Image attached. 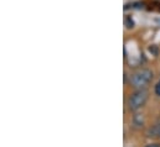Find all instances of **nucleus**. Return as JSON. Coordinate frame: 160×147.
<instances>
[{"mask_svg":"<svg viewBox=\"0 0 160 147\" xmlns=\"http://www.w3.org/2000/svg\"><path fill=\"white\" fill-rule=\"evenodd\" d=\"M148 136L150 137H160V119L155 121L148 130Z\"/></svg>","mask_w":160,"mask_h":147,"instance_id":"obj_3","label":"nucleus"},{"mask_svg":"<svg viewBox=\"0 0 160 147\" xmlns=\"http://www.w3.org/2000/svg\"><path fill=\"white\" fill-rule=\"evenodd\" d=\"M153 80V72L150 69H139L130 75V85L135 89H144Z\"/></svg>","mask_w":160,"mask_h":147,"instance_id":"obj_1","label":"nucleus"},{"mask_svg":"<svg viewBox=\"0 0 160 147\" xmlns=\"http://www.w3.org/2000/svg\"><path fill=\"white\" fill-rule=\"evenodd\" d=\"M149 98V93L145 89H137L135 93H133L128 99V108L130 111H138L142 109Z\"/></svg>","mask_w":160,"mask_h":147,"instance_id":"obj_2","label":"nucleus"},{"mask_svg":"<svg viewBox=\"0 0 160 147\" xmlns=\"http://www.w3.org/2000/svg\"><path fill=\"white\" fill-rule=\"evenodd\" d=\"M145 147H160V145H158V144H153V145H148V146Z\"/></svg>","mask_w":160,"mask_h":147,"instance_id":"obj_6","label":"nucleus"},{"mask_svg":"<svg viewBox=\"0 0 160 147\" xmlns=\"http://www.w3.org/2000/svg\"><path fill=\"white\" fill-rule=\"evenodd\" d=\"M155 94H157L158 97H160V82L155 85Z\"/></svg>","mask_w":160,"mask_h":147,"instance_id":"obj_5","label":"nucleus"},{"mask_svg":"<svg viewBox=\"0 0 160 147\" xmlns=\"http://www.w3.org/2000/svg\"><path fill=\"white\" fill-rule=\"evenodd\" d=\"M125 26H127L128 29L134 27V22H133V20H132V17H127V20H125Z\"/></svg>","mask_w":160,"mask_h":147,"instance_id":"obj_4","label":"nucleus"}]
</instances>
